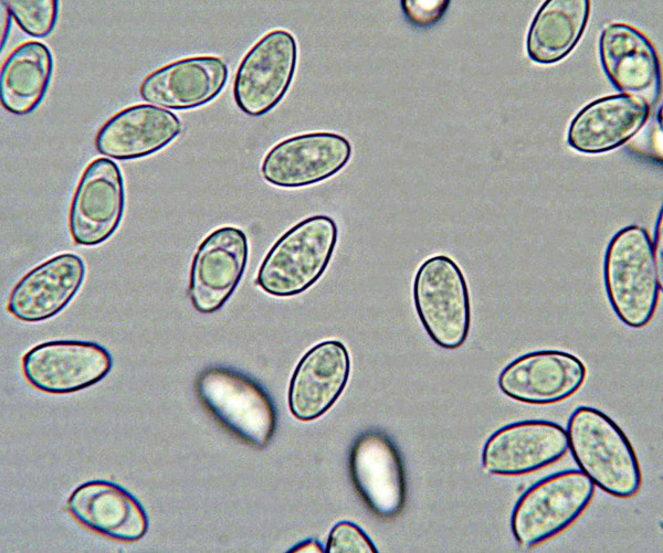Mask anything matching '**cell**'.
Masks as SVG:
<instances>
[{
	"mask_svg": "<svg viewBox=\"0 0 663 553\" xmlns=\"http://www.w3.org/2000/svg\"><path fill=\"white\" fill-rule=\"evenodd\" d=\"M566 433L577 466L594 486L620 499L639 493L642 472L635 450L607 414L579 406L571 413Z\"/></svg>",
	"mask_w": 663,
	"mask_h": 553,
	"instance_id": "obj_1",
	"label": "cell"
},
{
	"mask_svg": "<svg viewBox=\"0 0 663 553\" xmlns=\"http://www.w3.org/2000/svg\"><path fill=\"white\" fill-rule=\"evenodd\" d=\"M606 293L618 318L643 328L652 320L662 283L654 244L645 228L629 225L610 240L603 260Z\"/></svg>",
	"mask_w": 663,
	"mask_h": 553,
	"instance_id": "obj_2",
	"label": "cell"
},
{
	"mask_svg": "<svg viewBox=\"0 0 663 553\" xmlns=\"http://www.w3.org/2000/svg\"><path fill=\"white\" fill-rule=\"evenodd\" d=\"M338 238L336 222L313 215L286 231L265 255L256 284L275 297L298 295L326 270Z\"/></svg>",
	"mask_w": 663,
	"mask_h": 553,
	"instance_id": "obj_3",
	"label": "cell"
},
{
	"mask_svg": "<svg viewBox=\"0 0 663 553\" xmlns=\"http://www.w3.org/2000/svg\"><path fill=\"white\" fill-rule=\"evenodd\" d=\"M199 400L208 412L243 443L265 447L275 430L271 396L256 381L233 369L211 366L196 381Z\"/></svg>",
	"mask_w": 663,
	"mask_h": 553,
	"instance_id": "obj_4",
	"label": "cell"
},
{
	"mask_svg": "<svg viewBox=\"0 0 663 553\" xmlns=\"http://www.w3.org/2000/svg\"><path fill=\"white\" fill-rule=\"evenodd\" d=\"M596 486L580 470L546 476L526 489L511 515L515 541L534 547L569 528L590 504Z\"/></svg>",
	"mask_w": 663,
	"mask_h": 553,
	"instance_id": "obj_5",
	"label": "cell"
},
{
	"mask_svg": "<svg viewBox=\"0 0 663 553\" xmlns=\"http://www.w3.org/2000/svg\"><path fill=\"white\" fill-rule=\"evenodd\" d=\"M413 302L430 339L443 349H459L471 328V300L460 266L446 255L427 258L413 279Z\"/></svg>",
	"mask_w": 663,
	"mask_h": 553,
	"instance_id": "obj_6",
	"label": "cell"
},
{
	"mask_svg": "<svg viewBox=\"0 0 663 553\" xmlns=\"http://www.w3.org/2000/svg\"><path fill=\"white\" fill-rule=\"evenodd\" d=\"M297 64L292 33L275 29L264 34L244 55L234 77L233 97L250 116L273 109L290 88Z\"/></svg>",
	"mask_w": 663,
	"mask_h": 553,
	"instance_id": "obj_7",
	"label": "cell"
},
{
	"mask_svg": "<svg viewBox=\"0 0 663 553\" xmlns=\"http://www.w3.org/2000/svg\"><path fill=\"white\" fill-rule=\"evenodd\" d=\"M110 353L90 341L56 340L38 344L22 358L27 381L51 394L81 391L99 382L110 371Z\"/></svg>",
	"mask_w": 663,
	"mask_h": 553,
	"instance_id": "obj_8",
	"label": "cell"
},
{
	"mask_svg": "<svg viewBox=\"0 0 663 553\" xmlns=\"http://www.w3.org/2000/svg\"><path fill=\"white\" fill-rule=\"evenodd\" d=\"M568 449L567 433L559 424L519 421L498 428L486 439L482 465L491 475L523 476L555 464Z\"/></svg>",
	"mask_w": 663,
	"mask_h": 553,
	"instance_id": "obj_9",
	"label": "cell"
},
{
	"mask_svg": "<svg viewBox=\"0 0 663 553\" xmlns=\"http://www.w3.org/2000/svg\"><path fill=\"white\" fill-rule=\"evenodd\" d=\"M351 157V145L329 131L306 132L286 138L265 155L261 173L281 188H302L324 181L340 171Z\"/></svg>",
	"mask_w": 663,
	"mask_h": 553,
	"instance_id": "obj_10",
	"label": "cell"
},
{
	"mask_svg": "<svg viewBox=\"0 0 663 553\" xmlns=\"http://www.w3.org/2000/svg\"><path fill=\"white\" fill-rule=\"evenodd\" d=\"M125 208L124 179L108 158H96L84 169L69 212V230L75 243L101 244L117 230Z\"/></svg>",
	"mask_w": 663,
	"mask_h": 553,
	"instance_id": "obj_11",
	"label": "cell"
},
{
	"mask_svg": "<svg viewBox=\"0 0 663 553\" xmlns=\"http://www.w3.org/2000/svg\"><path fill=\"white\" fill-rule=\"evenodd\" d=\"M587 377L585 363L561 350H539L509 362L497 384L509 398L533 405L555 404L577 393Z\"/></svg>",
	"mask_w": 663,
	"mask_h": 553,
	"instance_id": "obj_12",
	"label": "cell"
},
{
	"mask_svg": "<svg viewBox=\"0 0 663 553\" xmlns=\"http://www.w3.org/2000/svg\"><path fill=\"white\" fill-rule=\"evenodd\" d=\"M354 487L368 509L381 519L397 517L406 501L402 459L392 440L380 430L359 435L349 454Z\"/></svg>",
	"mask_w": 663,
	"mask_h": 553,
	"instance_id": "obj_13",
	"label": "cell"
},
{
	"mask_svg": "<svg viewBox=\"0 0 663 553\" xmlns=\"http://www.w3.org/2000/svg\"><path fill=\"white\" fill-rule=\"evenodd\" d=\"M248 255V237L233 226L217 228L200 243L189 278V296L197 311L211 313L225 304L244 274Z\"/></svg>",
	"mask_w": 663,
	"mask_h": 553,
	"instance_id": "obj_14",
	"label": "cell"
},
{
	"mask_svg": "<svg viewBox=\"0 0 663 553\" xmlns=\"http://www.w3.org/2000/svg\"><path fill=\"white\" fill-rule=\"evenodd\" d=\"M599 53L602 67L617 89L655 103L661 87V66L650 39L636 28L614 22L601 32Z\"/></svg>",
	"mask_w": 663,
	"mask_h": 553,
	"instance_id": "obj_15",
	"label": "cell"
},
{
	"mask_svg": "<svg viewBox=\"0 0 663 553\" xmlns=\"http://www.w3.org/2000/svg\"><path fill=\"white\" fill-rule=\"evenodd\" d=\"M350 373L347 348L325 340L311 348L292 374L287 401L292 415L303 422L326 413L345 390Z\"/></svg>",
	"mask_w": 663,
	"mask_h": 553,
	"instance_id": "obj_16",
	"label": "cell"
},
{
	"mask_svg": "<svg viewBox=\"0 0 663 553\" xmlns=\"http://www.w3.org/2000/svg\"><path fill=\"white\" fill-rule=\"evenodd\" d=\"M228 79L227 63L214 55L170 62L140 83V97L169 109H192L215 98Z\"/></svg>",
	"mask_w": 663,
	"mask_h": 553,
	"instance_id": "obj_17",
	"label": "cell"
},
{
	"mask_svg": "<svg viewBox=\"0 0 663 553\" xmlns=\"http://www.w3.org/2000/svg\"><path fill=\"white\" fill-rule=\"evenodd\" d=\"M83 259L73 253L56 255L28 272L12 288L7 308L19 320L38 322L62 311L81 288Z\"/></svg>",
	"mask_w": 663,
	"mask_h": 553,
	"instance_id": "obj_18",
	"label": "cell"
},
{
	"mask_svg": "<svg viewBox=\"0 0 663 553\" xmlns=\"http://www.w3.org/2000/svg\"><path fill=\"white\" fill-rule=\"evenodd\" d=\"M181 131L172 111L150 104L126 107L108 118L97 130L96 150L117 160L149 156L166 147Z\"/></svg>",
	"mask_w": 663,
	"mask_h": 553,
	"instance_id": "obj_19",
	"label": "cell"
},
{
	"mask_svg": "<svg viewBox=\"0 0 663 553\" xmlns=\"http://www.w3.org/2000/svg\"><path fill=\"white\" fill-rule=\"evenodd\" d=\"M67 510L92 531L117 541L135 542L148 530V517L137 499L105 480L87 481L70 494Z\"/></svg>",
	"mask_w": 663,
	"mask_h": 553,
	"instance_id": "obj_20",
	"label": "cell"
},
{
	"mask_svg": "<svg viewBox=\"0 0 663 553\" xmlns=\"http://www.w3.org/2000/svg\"><path fill=\"white\" fill-rule=\"evenodd\" d=\"M651 106L643 99L617 94L586 105L572 119L568 143L583 153H603L631 139L646 123Z\"/></svg>",
	"mask_w": 663,
	"mask_h": 553,
	"instance_id": "obj_21",
	"label": "cell"
},
{
	"mask_svg": "<svg viewBox=\"0 0 663 553\" xmlns=\"http://www.w3.org/2000/svg\"><path fill=\"white\" fill-rule=\"evenodd\" d=\"M53 65V55L44 43L28 41L17 46L0 72L2 107L15 115L33 111L46 94Z\"/></svg>",
	"mask_w": 663,
	"mask_h": 553,
	"instance_id": "obj_22",
	"label": "cell"
},
{
	"mask_svg": "<svg viewBox=\"0 0 663 553\" xmlns=\"http://www.w3.org/2000/svg\"><path fill=\"white\" fill-rule=\"evenodd\" d=\"M590 3L589 0L544 2L527 33L529 59L540 64H552L566 57L586 29Z\"/></svg>",
	"mask_w": 663,
	"mask_h": 553,
	"instance_id": "obj_23",
	"label": "cell"
},
{
	"mask_svg": "<svg viewBox=\"0 0 663 553\" xmlns=\"http://www.w3.org/2000/svg\"><path fill=\"white\" fill-rule=\"evenodd\" d=\"M17 24L31 36L45 38L54 29L59 1L8 0L2 1Z\"/></svg>",
	"mask_w": 663,
	"mask_h": 553,
	"instance_id": "obj_24",
	"label": "cell"
},
{
	"mask_svg": "<svg viewBox=\"0 0 663 553\" xmlns=\"http://www.w3.org/2000/svg\"><path fill=\"white\" fill-rule=\"evenodd\" d=\"M327 553H375L378 552L369 536L355 523L340 521L329 532Z\"/></svg>",
	"mask_w": 663,
	"mask_h": 553,
	"instance_id": "obj_25",
	"label": "cell"
},
{
	"mask_svg": "<svg viewBox=\"0 0 663 553\" xmlns=\"http://www.w3.org/2000/svg\"><path fill=\"white\" fill-rule=\"evenodd\" d=\"M448 0H403L401 8L408 20L419 26H428L439 21L445 13Z\"/></svg>",
	"mask_w": 663,
	"mask_h": 553,
	"instance_id": "obj_26",
	"label": "cell"
},
{
	"mask_svg": "<svg viewBox=\"0 0 663 553\" xmlns=\"http://www.w3.org/2000/svg\"><path fill=\"white\" fill-rule=\"evenodd\" d=\"M288 552L291 553H322L325 552L323 545L315 539H308L302 541L297 545L293 546Z\"/></svg>",
	"mask_w": 663,
	"mask_h": 553,
	"instance_id": "obj_27",
	"label": "cell"
},
{
	"mask_svg": "<svg viewBox=\"0 0 663 553\" xmlns=\"http://www.w3.org/2000/svg\"><path fill=\"white\" fill-rule=\"evenodd\" d=\"M1 4L4 8V11H1V49H2L7 41L9 32H10L12 17L2 1H1Z\"/></svg>",
	"mask_w": 663,
	"mask_h": 553,
	"instance_id": "obj_28",
	"label": "cell"
}]
</instances>
